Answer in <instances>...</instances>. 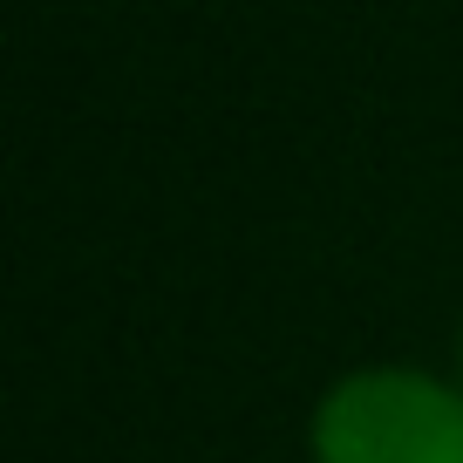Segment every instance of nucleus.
<instances>
[{
  "mask_svg": "<svg viewBox=\"0 0 463 463\" xmlns=\"http://www.w3.org/2000/svg\"><path fill=\"white\" fill-rule=\"evenodd\" d=\"M457 389H463V341H457Z\"/></svg>",
  "mask_w": 463,
  "mask_h": 463,
  "instance_id": "obj_2",
  "label": "nucleus"
},
{
  "mask_svg": "<svg viewBox=\"0 0 463 463\" xmlns=\"http://www.w3.org/2000/svg\"><path fill=\"white\" fill-rule=\"evenodd\" d=\"M314 463H463V389L430 368H354L307 416Z\"/></svg>",
  "mask_w": 463,
  "mask_h": 463,
  "instance_id": "obj_1",
  "label": "nucleus"
}]
</instances>
